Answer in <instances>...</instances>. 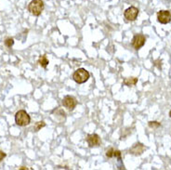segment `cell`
Returning a JSON list of instances; mask_svg holds the SVG:
<instances>
[{"mask_svg": "<svg viewBox=\"0 0 171 170\" xmlns=\"http://www.w3.org/2000/svg\"><path fill=\"white\" fill-rule=\"evenodd\" d=\"M139 9H137L136 7H129L124 12L125 19L128 21H134L139 16Z\"/></svg>", "mask_w": 171, "mask_h": 170, "instance_id": "obj_4", "label": "cell"}, {"mask_svg": "<svg viewBox=\"0 0 171 170\" xmlns=\"http://www.w3.org/2000/svg\"><path fill=\"white\" fill-rule=\"evenodd\" d=\"M52 113H55L56 118L58 119L59 121H61V122L64 121L65 118H66V113H65V112H64L62 109H61V108H57V109H55V110L52 112Z\"/></svg>", "mask_w": 171, "mask_h": 170, "instance_id": "obj_10", "label": "cell"}, {"mask_svg": "<svg viewBox=\"0 0 171 170\" xmlns=\"http://www.w3.org/2000/svg\"><path fill=\"white\" fill-rule=\"evenodd\" d=\"M138 83V78L137 77H127L124 79V85L127 86H135Z\"/></svg>", "mask_w": 171, "mask_h": 170, "instance_id": "obj_11", "label": "cell"}, {"mask_svg": "<svg viewBox=\"0 0 171 170\" xmlns=\"http://www.w3.org/2000/svg\"><path fill=\"white\" fill-rule=\"evenodd\" d=\"M20 169H24V170H25V169H26V170H27V169H31V168H28V167H25V166H21V167Z\"/></svg>", "mask_w": 171, "mask_h": 170, "instance_id": "obj_20", "label": "cell"}, {"mask_svg": "<svg viewBox=\"0 0 171 170\" xmlns=\"http://www.w3.org/2000/svg\"><path fill=\"white\" fill-rule=\"evenodd\" d=\"M62 105L65 108H67V110L74 111L75 108L76 107V105H77V101H76V99L75 98V97L68 95V96H65L63 98Z\"/></svg>", "mask_w": 171, "mask_h": 170, "instance_id": "obj_5", "label": "cell"}, {"mask_svg": "<svg viewBox=\"0 0 171 170\" xmlns=\"http://www.w3.org/2000/svg\"><path fill=\"white\" fill-rule=\"evenodd\" d=\"M148 126L151 127V128H158L159 126H161V124L157 121H150L148 123Z\"/></svg>", "mask_w": 171, "mask_h": 170, "instance_id": "obj_14", "label": "cell"}, {"mask_svg": "<svg viewBox=\"0 0 171 170\" xmlns=\"http://www.w3.org/2000/svg\"><path fill=\"white\" fill-rule=\"evenodd\" d=\"M90 77V75H89V72L84 69V68H79L77 69L75 72L74 75H73V79L76 83L77 84H84L86 83L87 81L89 79Z\"/></svg>", "mask_w": 171, "mask_h": 170, "instance_id": "obj_3", "label": "cell"}, {"mask_svg": "<svg viewBox=\"0 0 171 170\" xmlns=\"http://www.w3.org/2000/svg\"><path fill=\"white\" fill-rule=\"evenodd\" d=\"M30 115L24 110H20L15 115V123L19 126H26L30 124Z\"/></svg>", "mask_w": 171, "mask_h": 170, "instance_id": "obj_2", "label": "cell"}, {"mask_svg": "<svg viewBox=\"0 0 171 170\" xmlns=\"http://www.w3.org/2000/svg\"><path fill=\"white\" fill-rule=\"evenodd\" d=\"M5 46L7 47H11L13 45H14V39L13 38H7L4 42Z\"/></svg>", "mask_w": 171, "mask_h": 170, "instance_id": "obj_15", "label": "cell"}, {"mask_svg": "<svg viewBox=\"0 0 171 170\" xmlns=\"http://www.w3.org/2000/svg\"><path fill=\"white\" fill-rule=\"evenodd\" d=\"M145 42H146V37L143 35L139 34V35H136L133 37L131 44L136 50H139L140 48H141L145 45Z\"/></svg>", "mask_w": 171, "mask_h": 170, "instance_id": "obj_7", "label": "cell"}, {"mask_svg": "<svg viewBox=\"0 0 171 170\" xmlns=\"http://www.w3.org/2000/svg\"><path fill=\"white\" fill-rule=\"evenodd\" d=\"M46 126V123L44 122V121H39V122H37L36 125H35V127H34V131L35 132H38L39 130H41V128L45 127Z\"/></svg>", "mask_w": 171, "mask_h": 170, "instance_id": "obj_13", "label": "cell"}, {"mask_svg": "<svg viewBox=\"0 0 171 170\" xmlns=\"http://www.w3.org/2000/svg\"><path fill=\"white\" fill-rule=\"evenodd\" d=\"M145 150H146V147L144 146V145L142 143L138 142V143H135L133 146L130 148L129 152L135 156H139V155L142 154Z\"/></svg>", "mask_w": 171, "mask_h": 170, "instance_id": "obj_9", "label": "cell"}, {"mask_svg": "<svg viewBox=\"0 0 171 170\" xmlns=\"http://www.w3.org/2000/svg\"><path fill=\"white\" fill-rule=\"evenodd\" d=\"M48 60H47V56L46 55H42V56H40L39 57V59H38V64L41 67H43V68H47V66L48 65Z\"/></svg>", "mask_w": 171, "mask_h": 170, "instance_id": "obj_12", "label": "cell"}, {"mask_svg": "<svg viewBox=\"0 0 171 170\" xmlns=\"http://www.w3.org/2000/svg\"><path fill=\"white\" fill-rule=\"evenodd\" d=\"M169 116H170V117H171V111H170V112H169Z\"/></svg>", "mask_w": 171, "mask_h": 170, "instance_id": "obj_21", "label": "cell"}, {"mask_svg": "<svg viewBox=\"0 0 171 170\" xmlns=\"http://www.w3.org/2000/svg\"><path fill=\"white\" fill-rule=\"evenodd\" d=\"M7 156V154L4 152H2V151H0V162H1L2 160H4V158Z\"/></svg>", "mask_w": 171, "mask_h": 170, "instance_id": "obj_19", "label": "cell"}, {"mask_svg": "<svg viewBox=\"0 0 171 170\" xmlns=\"http://www.w3.org/2000/svg\"><path fill=\"white\" fill-rule=\"evenodd\" d=\"M86 140L88 144V147L90 148L99 147L101 143V137L98 134H88L86 137Z\"/></svg>", "mask_w": 171, "mask_h": 170, "instance_id": "obj_6", "label": "cell"}, {"mask_svg": "<svg viewBox=\"0 0 171 170\" xmlns=\"http://www.w3.org/2000/svg\"><path fill=\"white\" fill-rule=\"evenodd\" d=\"M157 21L162 24H167L171 21V12L168 10H160L157 12Z\"/></svg>", "mask_w": 171, "mask_h": 170, "instance_id": "obj_8", "label": "cell"}, {"mask_svg": "<svg viewBox=\"0 0 171 170\" xmlns=\"http://www.w3.org/2000/svg\"><path fill=\"white\" fill-rule=\"evenodd\" d=\"M113 152H115V150H113V148H109V149L106 151V156H107L108 158L113 157Z\"/></svg>", "mask_w": 171, "mask_h": 170, "instance_id": "obj_16", "label": "cell"}, {"mask_svg": "<svg viewBox=\"0 0 171 170\" xmlns=\"http://www.w3.org/2000/svg\"><path fill=\"white\" fill-rule=\"evenodd\" d=\"M113 156L116 157L120 161L121 160V152L120 151H115L113 152Z\"/></svg>", "mask_w": 171, "mask_h": 170, "instance_id": "obj_17", "label": "cell"}, {"mask_svg": "<svg viewBox=\"0 0 171 170\" xmlns=\"http://www.w3.org/2000/svg\"><path fill=\"white\" fill-rule=\"evenodd\" d=\"M44 2L43 0H32L28 5L29 12L34 16H39L44 10Z\"/></svg>", "mask_w": 171, "mask_h": 170, "instance_id": "obj_1", "label": "cell"}, {"mask_svg": "<svg viewBox=\"0 0 171 170\" xmlns=\"http://www.w3.org/2000/svg\"><path fill=\"white\" fill-rule=\"evenodd\" d=\"M159 63H162V61H161V60H157V61H154V65H155L159 70H161V69H162V65H159Z\"/></svg>", "mask_w": 171, "mask_h": 170, "instance_id": "obj_18", "label": "cell"}]
</instances>
